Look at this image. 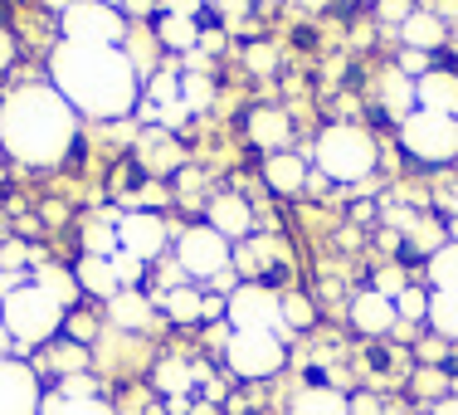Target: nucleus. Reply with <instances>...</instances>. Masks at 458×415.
I'll return each instance as SVG.
<instances>
[{
    "instance_id": "28",
    "label": "nucleus",
    "mask_w": 458,
    "mask_h": 415,
    "mask_svg": "<svg viewBox=\"0 0 458 415\" xmlns=\"http://www.w3.org/2000/svg\"><path fill=\"white\" fill-rule=\"evenodd\" d=\"M157 39L166 49H176V54H191V49H200V25L185 20V15H161L157 20Z\"/></svg>"
},
{
    "instance_id": "7",
    "label": "nucleus",
    "mask_w": 458,
    "mask_h": 415,
    "mask_svg": "<svg viewBox=\"0 0 458 415\" xmlns=\"http://www.w3.org/2000/svg\"><path fill=\"white\" fill-rule=\"evenodd\" d=\"M225 323L229 333H278L288 342V327H283V293H274L264 279L259 283H239L225 298Z\"/></svg>"
},
{
    "instance_id": "30",
    "label": "nucleus",
    "mask_w": 458,
    "mask_h": 415,
    "mask_svg": "<svg viewBox=\"0 0 458 415\" xmlns=\"http://www.w3.org/2000/svg\"><path fill=\"white\" fill-rule=\"evenodd\" d=\"M429 327L444 342H458V293H429Z\"/></svg>"
},
{
    "instance_id": "45",
    "label": "nucleus",
    "mask_w": 458,
    "mask_h": 415,
    "mask_svg": "<svg viewBox=\"0 0 458 415\" xmlns=\"http://www.w3.org/2000/svg\"><path fill=\"white\" fill-rule=\"evenodd\" d=\"M157 0H123V15H151Z\"/></svg>"
},
{
    "instance_id": "8",
    "label": "nucleus",
    "mask_w": 458,
    "mask_h": 415,
    "mask_svg": "<svg viewBox=\"0 0 458 415\" xmlns=\"http://www.w3.org/2000/svg\"><path fill=\"white\" fill-rule=\"evenodd\" d=\"M132 20L123 10L103 5V0H79L69 15H59V35L73 39V45H107V49H123Z\"/></svg>"
},
{
    "instance_id": "17",
    "label": "nucleus",
    "mask_w": 458,
    "mask_h": 415,
    "mask_svg": "<svg viewBox=\"0 0 458 415\" xmlns=\"http://www.w3.org/2000/svg\"><path fill=\"white\" fill-rule=\"evenodd\" d=\"M244 137L254 142L259 151H288L293 142V117L283 113V108H254V113L244 117Z\"/></svg>"
},
{
    "instance_id": "43",
    "label": "nucleus",
    "mask_w": 458,
    "mask_h": 415,
    "mask_svg": "<svg viewBox=\"0 0 458 415\" xmlns=\"http://www.w3.org/2000/svg\"><path fill=\"white\" fill-rule=\"evenodd\" d=\"M10 64H15V35H10V30H0V73H5Z\"/></svg>"
},
{
    "instance_id": "25",
    "label": "nucleus",
    "mask_w": 458,
    "mask_h": 415,
    "mask_svg": "<svg viewBox=\"0 0 458 415\" xmlns=\"http://www.w3.org/2000/svg\"><path fill=\"white\" fill-rule=\"evenodd\" d=\"M30 283L35 289H45L59 308H73V303L83 298V289H79V279H73V269H64V264H35V274H30Z\"/></svg>"
},
{
    "instance_id": "33",
    "label": "nucleus",
    "mask_w": 458,
    "mask_h": 415,
    "mask_svg": "<svg viewBox=\"0 0 458 415\" xmlns=\"http://www.w3.org/2000/svg\"><path fill=\"white\" fill-rule=\"evenodd\" d=\"M141 103H151V108H171V103H181V73H176V69L151 73V79H147V98H141Z\"/></svg>"
},
{
    "instance_id": "31",
    "label": "nucleus",
    "mask_w": 458,
    "mask_h": 415,
    "mask_svg": "<svg viewBox=\"0 0 458 415\" xmlns=\"http://www.w3.org/2000/svg\"><path fill=\"white\" fill-rule=\"evenodd\" d=\"M410 391H414L420 401H429V406H434V401H444V396L454 391V376H449L444 367H414Z\"/></svg>"
},
{
    "instance_id": "15",
    "label": "nucleus",
    "mask_w": 458,
    "mask_h": 415,
    "mask_svg": "<svg viewBox=\"0 0 458 415\" xmlns=\"http://www.w3.org/2000/svg\"><path fill=\"white\" fill-rule=\"evenodd\" d=\"M132 151H137V161L151 171V177H171V171H181V161H185L176 133H166V127H141Z\"/></svg>"
},
{
    "instance_id": "37",
    "label": "nucleus",
    "mask_w": 458,
    "mask_h": 415,
    "mask_svg": "<svg viewBox=\"0 0 458 415\" xmlns=\"http://www.w3.org/2000/svg\"><path fill=\"white\" fill-rule=\"evenodd\" d=\"M83 255L113 259L117 255V230H113V225H89V230H83Z\"/></svg>"
},
{
    "instance_id": "16",
    "label": "nucleus",
    "mask_w": 458,
    "mask_h": 415,
    "mask_svg": "<svg viewBox=\"0 0 458 415\" xmlns=\"http://www.w3.org/2000/svg\"><path fill=\"white\" fill-rule=\"evenodd\" d=\"M414 108L458 123V73L454 69H429L424 79H414Z\"/></svg>"
},
{
    "instance_id": "27",
    "label": "nucleus",
    "mask_w": 458,
    "mask_h": 415,
    "mask_svg": "<svg viewBox=\"0 0 458 415\" xmlns=\"http://www.w3.org/2000/svg\"><path fill=\"white\" fill-rule=\"evenodd\" d=\"M424 279H429L434 293H458V245L454 239L424 259Z\"/></svg>"
},
{
    "instance_id": "47",
    "label": "nucleus",
    "mask_w": 458,
    "mask_h": 415,
    "mask_svg": "<svg viewBox=\"0 0 458 415\" xmlns=\"http://www.w3.org/2000/svg\"><path fill=\"white\" fill-rule=\"evenodd\" d=\"M39 5H45V10H54V15H69V10L79 5V0H39Z\"/></svg>"
},
{
    "instance_id": "19",
    "label": "nucleus",
    "mask_w": 458,
    "mask_h": 415,
    "mask_svg": "<svg viewBox=\"0 0 458 415\" xmlns=\"http://www.w3.org/2000/svg\"><path fill=\"white\" fill-rule=\"evenodd\" d=\"M288 415H352V396L332 381H308V386L293 391Z\"/></svg>"
},
{
    "instance_id": "6",
    "label": "nucleus",
    "mask_w": 458,
    "mask_h": 415,
    "mask_svg": "<svg viewBox=\"0 0 458 415\" xmlns=\"http://www.w3.org/2000/svg\"><path fill=\"white\" fill-rule=\"evenodd\" d=\"M400 147L420 167H449V161H458V123L414 108L405 123H400Z\"/></svg>"
},
{
    "instance_id": "2",
    "label": "nucleus",
    "mask_w": 458,
    "mask_h": 415,
    "mask_svg": "<svg viewBox=\"0 0 458 415\" xmlns=\"http://www.w3.org/2000/svg\"><path fill=\"white\" fill-rule=\"evenodd\" d=\"M73 142H79V113L64 103L54 83H20L0 98V151L20 167H59Z\"/></svg>"
},
{
    "instance_id": "14",
    "label": "nucleus",
    "mask_w": 458,
    "mask_h": 415,
    "mask_svg": "<svg viewBox=\"0 0 458 415\" xmlns=\"http://www.w3.org/2000/svg\"><path fill=\"white\" fill-rule=\"evenodd\" d=\"M346 318H352V327L361 337H390L400 327V313H395V303L386 298V293H376V289H361L352 298V308H346Z\"/></svg>"
},
{
    "instance_id": "49",
    "label": "nucleus",
    "mask_w": 458,
    "mask_h": 415,
    "mask_svg": "<svg viewBox=\"0 0 458 415\" xmlns=\"http://www.w3.org/2000/svg\"><path fill=\"white\" fill-rule=\"evenodd\" d=\"M64 215H69V211H64V205H45V220H49V225H59Z\"/></svg>"
},
{
    "instance_id": "12",
    "label": "nucleus",
    "mask_w": 458,
    "mask_h": 415,
    "mask_svg": "<svg viewBox=\"0 0 458 415\" xmlns=\"http://www.w3.org/2000/svg\"><path fill=\"white\" fill-rule=\"evenodd\" d=\"M210 381V367L195 362V357H181V352H166L157 367H151V391L161 401H195V391Z\"/></svg>"
},
{
    "instance_id": "21",
    "label": "nucleus",
    "mask_w": 458,
    "mask_h": 415,
    "mask_svg": "<svg viewBox=\"0 0 458 415\" xmlns=\"http://www.w3.org/2000/svg\"><path fill=\"white\" fill-rule=\"evenodd\" d=\"M400 45H405V49H420V54H434V49L449 45V25H444V20L434 15L429 5H420V10L405 20V25H400Z\"/></svg>"
},
{
    "instance_id": "13",
    "label": "nucleus",
    "mask_w": 458,
    "mask_h": 415,
    "mask_svg": "<svg viewBox=\"0 0 458 415\" xmlns=\"http://www.w3.org/2000/svg\"><path fill=\"white\" fill-rule=\"evenodd\" d=\"M205 225H210L215 235H225L229 245H234V239H254V205L239 191H215L210 201H205Z\"/></svg>"
},
{
    "instance_id": "38",
    "label": "nucleus",
    "mask_w": 458,
    "mask_h": 415,
    "mask_svg": "<svg viewBox=\"0 0 458 415\" xmlns=\"http://www.w3.org/2000/svg\"><path fill=\"white\" fill-rule=\"evenodd\" d=\"M370 289H376V293H386V298L395 303L400 293L410 289V274H405L400 264H390V269H376V279H370Z\"/></svg>"
},
{
    "instance_id": "22",
    "label": "nucleus",
    "mask_w": 458,
    "mask_h": 415,
    "mask_svg": "<svg viewBox=\"0 0 458 415\" xmlns=\"http://www.w3.org/2000/svg\"><path fill=\"white\" fill-rule=\"evenodd\" d=\"M376 103L386 108V117H395V123H405L414 113V79H405L400 69H386L376 79Z\"/></svg>"
},
{
    "instance_id": "42",
    "label": "nucleus",
    "mask_w": 458,
    "mask_h": 415,
    "mask_svg": "<svg viewBox=\"0 0 458 415\" xmlns=\"http://www.w3.org/2000/svg\"><path fill=\"white\" fill-rule=\"evenodd\" d=\"M20 283H30V274H10V269H0V303H5Z\"/></svg>"
},
{
    "instance_id": "5",
    "label": "nucleus",
    "mask_w": 458,
    "mask_h": 415,
    "mask_svg": "<svg viewBox=\"0 0 458 415\" xmlns=\"http://www.w3.org/2000/svg\"><path fill=\"white\" fill-rule=\"evenodd\" d=\"M220 367L239 381H268L288 367V342L278 333H229L220 347Z\"/></svg>"
},
{
    "instance_id": "3",
    "label": "nucleus",
    "mask_w": 458,
    "mask_h": 415,
    "mask_svg": "<svg viewBox=\"0 0 458 415\" xmlns=\"http://www.w3.org/2000/svg\"><path fill=\"white\" fill-rule=\"evenodd\" d=\"M376 157H380V147L361 123H332V127H322L318 147H312V171L336 186H356L376 171Z\"/></svg>"
},
{
    "instance_id": "48",
    "label": "nucleus",
    "mask_w": 458,
    "mask_h": 415,
    "mask_svg": "<svg viewBox=\"0 0 458 415\" xmlns=\"http://www.w3.org/2000/svg\"><path fill=\"white\" fill-rule=\"evenodd\" d=\"M0 357H15V337L5 333V323H0Z\"/></svg>"
},
{
    "instance_id": "24",
    "label": "nucleus",
    "mask_w": 458,
    "mask_h": 415,
    "mask_svg": "<svg viewBox=\"0 0 458 415\" xmlns=\"http://www.w3.org/2000/svg\"><path fill=\"white\" fill-rule=\"evenodd\" d=\"M157 313H166V318L181 323V327H195L205 313V293L195 289V283H181V289H171V293H157Z\"/></svg>"
},
{
    "instance_id": "23",
    "label": "nucleus",
    "mask_w": 458,
    "mask_h": 415,
    "mask_svg": "<svg viewBox=\"0 0 458 415\" xmlns=\"http://www.w3.org/2000/svg\"><path fill=\"white\" fill-rule=\"evenodd\" d=\"M73 279H79V289L89 293V298H113V293H123V279H117V269H113V259H93V255H83L79 264H73Z\"/></svg>"
},
{
    "instance_id": "39",
    "label": "nucleus",
    "mask_w": 458,
    "mask_h": 415,
    "mask_svg": "<svg viewBox=\"0 0 458 415\" xmlns=\"http://www.w3.org/2000/svg\"><path fill=\"white\" fill-rule=\"evenodd\" d=\"M414 357H420V367H444L449 362V342H444V337H420V342H414Z\"/></svg>"
},
{
    "instance_id": "50",
    "label": "nucleus",
    "mask_w": 458,
    "mask_h": 415,
    "mask_svg": "<svg viewBox=\"0 0 458 415\" xmlns=\"http://www.w3.org/2000/svg\"><path fill=\"white\" fill-rule=\"evenodd\" d=\"M454 45H458V39H454Z\"/></svg>"
},
{
    "instance_id": "9",
    "label": "nucleus",
    "mask_w": 458,
    "mask_h": 415,
    "mask_svg": "<svg viewBox=\"0 0 458 415\" xmlns=\"http://www.w3.org/2000/svg\"><path fill=\"white\" fill-rule=\"evenodd\" d=\"M176 264L191 283H210L229 269V239L215 235L210 225H185L176 235Z\"/></svg>"
},
{
    "instance_id": "41",
    "label": "nucleus",
    "mask_w": 458,
    "mask_h": 415,
    "mask_svg": "<svg viewBox=\"0 0 458 415\" xmlns=\"http://www.w3.org/2000/svg\"><path fill=\"white\" fill-rule=\"evenodd\" d=\"M161 15H185V20H195L200 15V0H166V10Z\"/></svg>"
},
{
    "instance_id": "18",
    "label": "nucleus",
    "mask_w": 458,
    "mask_h": 415,
    "mask_svg": "<svg viewBox=\"0 0 458 415\" xmlns=\"http://www.w3.org/2000/svg\"><path fill=\"white\" fill-rule=\"evenodd\" d=\"M259 171H264L268 191H278V195H302L308 191V177H312V167H308L302 151H268Z\"/></svg>"
},
{
    "instance_id": "36",
    "label": "nucleus",
    "mask_w": 458,
    "mask_h": 415,
    "mask_svg": "<svg viewBox=\"0 0 458 415\" xmlns=\"http://www.w3.org/2000/svg\"><path fill=\"white\" fill-rule=\"evenodd\" d=\"M395 313H400V323H429V293L410 283V289L395 298Z\"/></svg>"
},
{
    "instance_id": "11",
    "label": "nucleus",
    "mask_w": 458,
    "mask_h": 415,
    "mask_svg": "<svg viewBox=\"0 0 458 415\" xmlns=\"http://www.w3.org/2000/svg\"><path fill=\"white\" fill-rule=\"evenodd\" d=\"M166 235H171L166 220L151 215V211H123V220H117V249L141 259V264L166 255Z\"/></svg>"
},
{
    "instance_id": "29",
    "label": "nucleus",
    "mask_w": 458,
    "mask_h": 415,
    "mask_svg": "<svg viewBox=\"0 0 458 415\" xmlns=\"http://www.w3.org/2000/svg\"><path fill=\"white\" fill-rule=\"evenodd\" d=\"M181 103H185V113H191V117L210 113V108H215V79H210V73H181Z\"/></svg>"
},
{
    "instance_id": "32",
    "label": "nucleus",
    "mask_w": 458,
    "mask_h": 415,
    "mask_svg": "<svg viewBox=\"0 0 458 415\" xmlns=\"http://www.w3.org/2000/svg\"><path fill=\"white\" fill-rule=\"evenodd\" d=\"M39 415H117V406H107L103 396L98 401H64L59 391H45V411Z\"/></svg>"
},
{
    "instance_id": "44",
    "label": "nucleus",
    "mask_w": 458,
    "mask_h": 415,
    "mask_svg": "<svg viewBox=\"0 0 458 415\" xmlns=\"http://www.w3.org/2000/svg\"><path fill=\"white\" fill-rule=\"evenodd\" d=\"M352 415H380V401L376 396H352Z\"/></svg>"
},
{
    "instance_id": "40",
    "label": "nucleus",
    "mask_w": 458,
    "mask_h": 415,
    "mask_svg": "<svg viewBox=\"0 0 458 415\" xmlns=\"http://www.w3.org/2000/svg\"><path fill=\"white\" fill-rule=\"evenodd\" d=\"M414 10H420L414 0H376V15L386 20V25H405Z\"/></svg>"
},
{
    "instance_id": "34",
    "label": "nucleus",
    "mask_w": 458,
    "mask_h": 415,
    "mask_svg": "<svg viewBox=\"0 0 458 415\" xmlns=\"http://www.w3.org/2000/svg\"><path fill=\"white\" fill-rule=\"evenodd\" d=\"M318 323V308H312L308 293H283V327L288 333H302V327Z\"/></svg>"
},
{
    "instance_id": "20",
    "label": "nucleus",
    "mask_w": 458,
    "mask_h": 415,
    "mask_svg": "<svg viewBox=\"0 0 458 415\" xmlns=\"http://www.w3.org/2000/svg\"><path fill=\"white\" fill-rule=\"evenodd\" d=\"M151 318H157V298H147L141 289H123L107 298V323L117 333H147Z\"/></svg>"
},
{
    "instance_id": "10",
    "label": "nucleus",
    "mask_w": 458,
    "mask_h": 415,
    "mask_svg": "<svg viewBox=\"0 0 458 415\" xmlns=\"http://www.w3.org/2000/svg\"><path fill=\"white\" fill-rule=\"evenodd\" d=\"M45 411V376L25 357H0V415H39Z\"/></svg>"
},
{
    "instance_id": "35",
    "label": "nucleus",
    "mask_w": 458,
    "mask_h": 415,
    "mask_svg": "<svg viewBox=\"0 0 458 415\" xmlns=\"http://www.w3.org/2000/svg\"><path fill=\"white\" fill-rule=\"evenodd\" d=\"M244 69L254 73V79H274L278 73V49L264 45V39H254V45L244 49Z\"/></svg>"
},
{
    "instance_id": "46",
    "label": "nucleus",
    "mask_w": 458,
    "mask_h": 415,
    "mask_svg": "<svg viewBox=\"0 0 458 415\" xmlns=\"http://www.w3.org/2000/svg\"><path fill=\"white\" fill-rule=\"evenodd\" d=\"M429 415H458V396H444V401H434Z\"/></svg>"
},
{
    "instance_id": "26",
    "label": "nucleus",
    "mask_w": 458,
    "mask_h": 415,
    "mask_svg": "<svg viewBox=\"0 0 458 415\" xmlns=\"http://www.w3.org/2000/svg\"><path fill=\"white\" fill-rule=\"evenodd\" d=\"M39 367H49L54 376L64 381V376H79V371H93V352L83 342H54Z\"/></svg>"
},
{
    "instance_id": "4",
    "label": "nucleus",
    "mask_w": 458,
    "mask_h": 415,
    "mask_svg": "<svg viewBox=\"0 0 458 415\" xmlns=\"http://www.w3.org/2000/svg\"><path fill=\"white\" fill-rule=\"evenodd\" d=\"M64 318H69V313H64L45 289H35V283H20V289L0 303V323L15 337V357L25 352V347H49L54 337L64 333Z\"/></svg>"
},
{
    "instance_id": "1",
    "label": "nucleus",
    "mask_w": 458,
    "mask_h": 415,
    "mask_svg": "<svg viewBox=\"0 0 458 415\" xmlns=\"http://www.w3.org/2000/svg\"><path fill=\"white\" fill-rule=\"evenodd\" d=\"M49 83L79 117H103V123L132 117L141 103L137 69L127 64L123 49H107V45H73V39H64L49 54Z\"/></svg>"
}]
</instances>
